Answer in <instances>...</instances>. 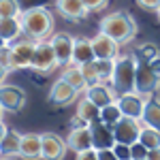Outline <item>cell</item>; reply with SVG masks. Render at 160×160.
Here are the masks:
<instances>
[{"mask_svg": "<svg viewBox=\"0 0 160 160\" xmlns=\"http://www.w3.org/2000/svg\"><path fill=\"white\" fill-rule=\"evenodd\" d=\"M137 4L145 11H160V0H137Z\"/></svg>", "mask_w": 160, "mask_h": 160, "instance_id": "cell-32", "label": "cell"}, {"mask_svg": "<svg viewBox=\"0 0 160 160\" xmlns=\"http://www.w3.org/2000/svg\"><path fill=\"white\" fill-rule=\"evenodd\" d=\"M135 56H137V60L139 62H152L154 58H158L160 53H158V47L156 45H152V43H145V45H139L135 49Z\"/></svg>", "mask_w": 160, "mask_h": 160, "instance_id": "cell-29", "label": "cell"}, {"mask_svg": "<svg viewBox=\"0 0 160 160\" xmlns=\"http://www.w3.org/2000/svg\"><path fill=\"white\" fill-rule=\"evenodd\" d=\"M24 34L19 17H2L0 19V38L2 45H13L17 38Z\"/></svg>", "mask_w": 160, "mask_h": 160, "instance_id": "cell-20", "label": "cell"}, {"mask_svg": "<svg viewBox=\"0 0 160 160\" xmlns=\"http://www.w3.org/2000/svg\"><path fill=\"white\" fill-rule=\"evenodd\" d=\"M96 152H98V160H120L113 149H96Z\"/></svg>", "mask_w": 160, "mask_h": 160, "instance_id": "cell-35", "label": "cell"}, {"mask_svg": "<svg viewBox=\"0 0 160 160\" xmlns=\"http://www.w3.org/2000/svg\"><path fill=\"white\" fill-rule=\"evenodd\" d=\"M158 19H160V11H158Z\"/></svg>", "mask_w": 160, "mask_h": 160, "instance_id": "cell-39", "label": "cell"}, {"mask_svg": "<svg viewBox=\"0 0 160 160\" xmlns=\"http://www.w3.org/2000/svg\"><path fill=\"white\" fill-rule=\"evenodd\" d=\"M56 58H58V66H71L73 64V51H75V37H71L68 32H56L49 38Z\"/></svg>", "mask_w": 160, "mask_h": 160, "instance_id": "cell-8", "label": "cell"}, {"mask_svg": "<svg viewBox=\"0 0 160 160\" xmlns=\"http://www.w3.org/2000/svg\"><path fill=\"white\" fill-rule=\"evenodd\" d=\"M137 66H139V60H137L135 53L118 58L115 75H113V81H111V86L115 88L118 96L137 92Z\"/></svg>", "mask_w": 160, "mask_h": 160, "instance_id": "cell-3", "label": "cell"}, {"mask_svg": "<svg viewBox=\"0 0 160 160\" xmlns=\"http://www.w3.org/2000/svg\"><path fill=\"white\" fill-rule=\"evenodd\" d=\"M66 143H68V149H73L75 154H81V152H88V149H94L92 128H90V126L71 128L68 135H66Z\"/></svg>", "mask_w": 160, "mask_h": 160, "instance_id": "cell-15", "label": "cell"}, {"mask_svg": "<svg viewBox=\"0 0 160 160\" xmlns=\"http://www.w3.org/2000/svg\"><path fill=\"white\" fill-rule=\"evenodd\" d=\"M148 156H149V149L143 143L130 145V160H148Z\"/></svg>", "mask_w": 160, "mask_h": 160, "instance_id": "cell-31", "label": "cell"}, {"mask_svg": "<svg viewBox=\"0 0 160 160\" xmlns=\"http://www.w3.org/2000/svg\"><path fill=\"white\" fill-rule=\"evenodd\" d=\"M41 141H43V160H64L68 152L66 139H62L56 132H43Z\"/></svg>", "mask_w": 160, "mask_h": 160, "instance_id": "cell-10", "label": "cell"}, {"mask_svg": "<svg viewBox=\"0 0 160 160\" xmlns=\"http://www.w3.org/2000/svg\"><path fill=\"white\" fill-rule=\"evenodd\" d=\"M62 79L66 81V83H71V86L79 92V94H86V90H88V81H86V77H83V73H81V68L79 66H75V64H71V66H66L64 71H62L60 75Z\"/></svg>", "mask_w": 160, "mask_h": 160, "instance_id": "cell-23", "label": "cell"}, {"mask_svg": "<svg viewBox=\"0 0 160 160\" xmlns=\"http://www.w3.org/2000/svg\"><path fill=\"white\" fill-rule=\"evenodd\" d=\"M56 9L62 17L77 22V19H83L88 17V7L83 4V0H56Z\"/></svg>", "mask_w": 160, "mask_h": 160, "instance_id": "cell-19", "label": "cell"}, {"mask_svg": "<svg viewBox=\"0 0 160 160\" xmlns=\"http://www.w3.org/2000/svg\"><path fill=\"white\" fill-rule=\"evenodd\" d=\"M75 160H98V152H96V149L81 152V154H77V158H75Z\"/></svg>", "mask_w": 160, "mask_h": 160, "instance_id": "cell-36", "label": "cell"}, {"mask_svg": "<svg viewBox=\"0 0 160 160\" xmlns=\"http://www.w3.org/2000/svg\"><path fill=\"white\" fill-rule=\"evenodd\" d=\"M32 68L37 73H51L58 68V58H56V51L51 41H38L37 49H34V58H32Z\"/></svg>", "mask_w": 160, "mask_h": 160, "instance_id": "cell-5", "label": "cell"}, {"mask_svg": "<svg viewBox=\"0 0 160 160\" xmlns=\"http://www.w3.org/2000/svg\"><path fill=\"white\" fill-rule=\"evenodd\" d=\"M77 115H79L86 124H94V122L100 120V109L88 98V96H83V98L77 102Z\"/></svg>", "mask_w": 160, "mask_h": 160, "instance_id": "cell-24", "label": "cell"}, {"mask_svg": "<svg viewBox=\"0 0 160 160\" xmlns=\"http://www.w3.org/2000/svg\"><path fill=\"white\" fill-rule=\"evenodd\" d=\"M143 126H152L160 130V98L158 96H149L145 102V111H143V118H141Z\"/></svg>", "mask_w": 160, "mask_h": 160, "instance_id": "cell-22", "label": "cell"}, {"mask_svg": "<svg viewBox=\"0 0 160 160\" xmlns=\"http://www.w3.org/2000/svg\"><path fill=\"white\" fill-rule=\"evenodd\" d=\"M24 13L19 0H0V17H19Z\"/></svg>", "mask_w": 160, "mask_h": 160, "instance_id": "cell-28", "label": "cell"}, {"mask_svg": "<svg viewBox=\"0 0 160 160\" xmlns=\"http://www.w3.org/2000/svg\"><path fill=\"white\" fill-rule=\"evenodd\" d=\"M19 158L24 160H43V141L38 132H26L22 137Z\"/></svg>", "mask_w": 160, "mask_h": 160, "instance_id": "cell-18", "label": "cell"}, {"mask_svg": "<svg viewBox=\"0 0 160 160\" xmlns=\"http://www.w3.org/2000/svg\"><path fill=\"white\" fill-rule=\"evenodd\" d=\"M141 130H143V124H141V120L122 118L120 122L113 126L115 143H122V145H135V143H139Z\"/></svg>", "mask_w": 160, "mask_h": 160, "instance_id": "cell-6", "label": "cell"}, {"mask_svg": "<svg viewBox=\"0 0 160 160\" xmlns=\"http://www.w3.org/2000/svg\"><path fill=\"white\" fill-rule=\"evenodd\" d=\"M26 105V92L19 86L11 83H2L0 88V107L4 113H17Z\"/></svg>", "mask_w": 160, "mask_h": 160, "instance_id": "cell-7", "label": "cell"}, {"mask_svg": "<svg viewBox=\"0 0 160 160\" xmlns=\"http://www.w3.org/2000/svg\"><path fill=\"white\" fill-rule=\"evenodd\" d=\"M83 4L88 7V11H100L109 4V0H83Z\"/></svg>", "mask_w": 160, "mask_h": 160, "instance_id": "cell-34", "label": "cell"}, {"mask_svg": "<svg viewBox=\"0 0 160 160\" xmlns=\"http://www.w3.org/2000/svg\"><path fill=\"white\" fill-rule=\"evenodd\" d=\"M34 38L24 37L22 41L11 45V71L15 68H32V58H34V49H37Z\"/></svg>", "mask_w": 160, "mask_h": 160, "instance_id": "cell-4", "label": "cell"}, {"mask_svg": "<svg viewBox=\"0 0 160 160\" xmlns=\"http://www.w3.org/2000/svg\"><path fill=\"white\" fill-rule=\"evenodd\" d=\"M0 154H2V160H11V158H19V148H22V137L17 130H9L7 124H0Z\"/></svg>", "mask_w": 160, "mask_h": 160, "instance_id": "cell-12", "label": "cell"}, {"mask_svg": "<svg viewBox=\"0 0 160 160\" xmlns=\"http://www.w3.org/2000/svg\"><path fill=\"white\" fill-rule=\"evenodd\" d=\"M92 47H94V56L96 60H118L120 56V43H115L111 37L98 32L92 38Z\"/></svg>", "mask_w": 160, "mask_h": 160, "instance_id": "cell-16", "label": "cell"}, {"mask_svg": "<svg viewBox=\"0 0 160 160\" xmlns=\"http://www.w3.org/2000/svg\"><path fill=\"white\" fill-rule=\"evenodd\" d=\"M115 62L118 60H96V68H98L100 83H111L113 75H115Z\"/></svg>", "mask_w": 160, "mask_h": 160, "instance_id": "cell-27", "label": "cell"}, {"mask_svg": "<svg viewBox=\"0 0 160 160\" xmlns=\"http://www.w3.org/2000/svg\"><path fill=\"white\" fill-rule=\"evenodd\" d=\"M79 68H81V73H83V77H86L88 88H90V86H94V83H100L98 68H96V60H94V62H88V64H83V66H79Z\"/></svg>", "mask_w": 160, "mask_h": 160, "instance_id": "cell-30", "label": "cell"}, {"mask_svg": "<svg viewBox=\"0 0 160 160\" xmlns=\"http://www.w3.org/2000/svg\"><path fill=\"white\" fill-rule=\"evenodd\" d=\"M94 47H92V38L77 37L75 38V51H73V64L75 66H83L88 62H94Z\"/></svg>", "mask_w": 160, "mask_h": 160, "instance_id": "cell-21", "label": "cell"}, {"mask_svg": "<svg viewBox=\"0 0 160 160\" xmlns=\"http://www.w3.org/2000/svg\"><path fill=\"white\" fill-rule=\"evenodd\" d=\"M122 118H124V113H122V109L118 107V102L107 105V107H102V109H100V122H105L107 126H111V128L120 122Z\"/></svg>", "mask_w": 160, "mask_h": 160, "instance_id": "cell-25", "label": "cell"}, {"mask_svg": "<svg viewBox=\"0 0 160 160\" xmlns=\"http://www.w3.org/2000/svg\"><path fill=\"white\" fill-rule=\"evenodd\" d=\"M149 68H152V71H154V73L160 77V56H158V58H154V60L149 62Z\"/></svg>", "mask_w": 160, "mask_h": 160, "instance_id": "cell-37", "label": "cell"}, {"mask_svg": "<svg viewBox=\"0 0 160 160\" xmlns=\"http://www.w3.org/2000/svg\"><path fill=\"white\" fill-rule=\"evenodd\" d=\"M92 128V141H94V149H113L115 148V135L113 128L107 126L105 122H94L90 124Z\"/></svg>", "mask_w": 160, "mask_h": 160, "instance_id": "cell-17", "label": "cell"}, {"mask_svg": "<svg viewBox=\"0 0 160 160\" xmlns=\"http://www.w3.org/2000/svg\"><path fill=\"white\" fill-rule=\"evenodd\" d=\"M139 143H143L148 149H158L160 148V130L152 128V126H143L141 137H139Z\"/></svg>", "mask_w": 160, "mask_h": 160, "instance_id": "cell-26", "label": "cell"}, {"mask_svg": "<svg viewBox=\"0 0 160 160\" xmlns=\"http://www.w3.org/2000/svg\"><path fill=\"white\" fill-rule=\"evenodd\" d=\"M83 96H88L98 109L107 107V105H113V102H118V98H120L118 92H115V88L109 86V83H94V86H90L86 90Z\"/></svg>", "mask_w": 160, "mask_h": 160, "instance_id": "cell-14", "label": "cell"}, {"mask_svg": "<svg viewBox=\"0 0 160 160\" xmlns=\"http://www.w3.org/2000/svg\"><path fill=\"white\" fill-rule=\"evenodd\" d=\"M145 102H148L145 96H141L139 92H132V94L120 96V98H118V107L122 109L124 118L141 120V118H143V111H145Z\"/></svg>", "mask_w": 160, "mask_h": 160, "instance_id": "cell-13", "label": "cell"}, {"mask_svg": "<svg viewBox=\"0 0 160 160\" xmlns=\"http://www.w3.org/2000/svg\"><path fill=\"white\" fill-rule=\"evenodd\" d=\"M148 160H160V148H158V149H149Z\"/></svg>", "mask_w": 160, "mask_h": 160, "instance_id": "cell-38", "label": "cell"}, {"mask_svg": "<svg viewBox=\"0 0 160 160\" xmlns=\"http://www.w3.org/2000/svg\"><path fill=\"white\" fill-rule=\"evenodd\" d=\"M77 96H79V92L60 77V79L53 81V86H51L47 98H49V102L56 105V107H68V105H73L75 100H77Z\"/></svg>", "mask_w": 160, "mask_h": 160, "instance_id": "cell-11", "label": "cell"}, {"mask_svg": "<svg viewBox=\"0 0 160 160\" xmlns=\"http://www.w3.org/2000/svg\"><path fill=\"white\" fill-rule=\"evenodd\" d=\"M22 22V30L24 37L34 38V41H47L53 34V15L47 7H30L24 9V13L19 15Z\"/></svg>", "mask_w": 160, "mask_h": 160, "instance_id": "cell-1", "label": "cell"}, {"mask_svg": "<svg viewBox=\"0 0 160 160\" xmlns=\"http://www.w3.org/2000/svg\"><path fill=\"white\" fill-rule=\"evenodd\" d=\"M158 86H160V77L149 68L148 62H139V66H137V92L141 96L149 98V96H154Z\"/></svg>", "mask_w": 160, "mask_h": 160, "instance_id": "cell-9", "label": "cell"}, {"mask_svg": "<svg viewBox=\"0 0 160 160\" xmlns=\"http://www.w3.org/2000/svg\"><path fill=\"white\" fill-rule=\"evenodd\" d=\"M100 32L111 37L115 43H130L137 37V22L130 13L126 11H113L100 19Z\"/></svg>", "mask_w": 160, "mask_h": 160, "instance_id": "cell-2", "label": "cell"}, {"mask_svg": "<svg viewBox=\"0 0 160 160\" xmlns=\"http://www.w3.org/2000/svg\"><path fill=\"white\" fill-rule=\"evenodd\" d=\"M113 152L118 154L120 160H130V145H122V143H115Z\"/></svg>", "mask_w": 160, "mask_h": 160, "instance_id": "cell-33", "label": "cell"}]
</instances>
